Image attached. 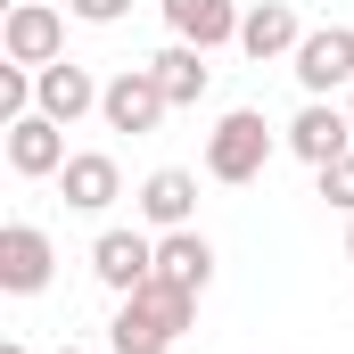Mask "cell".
<instances>
[{"mask_svg": "<svg viewBox=\"0 0 354 354\" xmlns=\"http://www.w3.org/2000/svg\"><path fill=\"white\" fill-rule=\"evenodd\" d=\"M288 75L305 83V99H330V91H354V25H313L288 58Z\"/></svg>", "mask_w": 354, "mask_h": 354, "instance_id": "cell-4", "label": "cell"}, {"mask_svg": "<svg viewBox=\"0 0 354 354\" xmlns=\"http://www.w3.org/2000/svg\"><path fill=\"white\" fill-rule=\"evenodd\" d=\"M58 354H83V346H58Z\"/></svg>", "mask_w": 354, "mask_h": 354, "instance_id": "cell-22", "label": "cell"}, {"mask_svg": "<svg viewBox=\"0 0 354 354\" xmlns=\"http://www.w3.org/2000/svg\"><path fill=\"white\" fill-rule=\"evenodd\" d=\"M149 66H157V83H165V99H174V107H198V99H206V83H214V66H206V50H198V41L157 50Z\"/></svg>", "mask_w": 354, "mask_h": 354, "instance_id": "cell-16", "label": "cell"}, {"mask_svg": "<svg viewBox=\"0 0 354 354\" xmlns=\"http://www.w3.org/2000/svg\"><path fill=\"white\" fill-rule=\"evenodd\" d=\"M0 50H8V66H50V58H66V17L50 0H8Z\"/></svg>", "mask_w": 354, "mask_h": 354, "instance_id": "cell-5", "label": "cell"}, {"mask_svg": "<svg viewBox=\"0 0 354 354\" xmlns=\"http://www.w3.org/2000/svg\"><path fill=\"white\" fill-rule=\"evenodd\" d=\"M99 75L91 66H75V58H50V66H33V107L41 115H58V124H83L91 107H99Z\"/></svg>", "mask_w": 354, "mask_h": 354, "instance_id": "cell-10", "label": "cell"}, {"mask_svg": "<svg viewBox=\"0 0 354 354\" xmlns=\"http://www.w3.org/2000/svg\"><path fill=\"white\" fill-rule=\"evenodd\" d=\"M189 313H198L189 288H174V280H140L132 297H115L107 346H115V354H165L181 330H189Z\"/></svg>", "mask_w": 354, "mask_h": 354, "instance_id": "cell-1", "label": "cell"}, {"mask_svg": "<svg viewBox=\"0 0 354 354\" xmlns=\"http://www.w3.org/2000/svg\"><path fill=\"white\" fill-rule=\"evenodd\" d=\"M297 41H305V25H297V8L288 0H256L248 17H239V50L272 66V58H297Z\"/></svg>", "mask_w": 354, "mask_h": 354, "instance_id": "cell-13", "label": "cell"}, {"mask_svg": "<svg viewBox=\"0 0 354 354\" xmlns=\"http://www.w3.org/2000/svg\"><path fill=\"white\" fill-rule=\"evenodd\" d=\"M50 264H58V248H50L41 223H0V288L8 297H41Z\"/></svg>", "mask_w": 354, "mask_h": 354, "instance_id": "cell-7", "label": "cell"}, {"mask_svg": "<svg viewBox=\"0 0 354 354\" xmlns=\"http://www.w3.org/2000/svg\"><path fill=\"white\" fill-rule=\"evenodd\" d=\"M280 140H288V157H305V165L322 174V165H338V157L354 149V115H346V107H330V99H305L297 124H288Z\"/></svg>", "mask_w": 354, "mask_h": 354, "instance_id": "cell-6", "label": "cell"}, {"mask_svg": "<svg viewBox=\"0 0 354 354\" xmlns=\"http://www.w3.org/2000/svg\"><path fill=\"white\" fill-rule=\"evenodd\" d=\"M0 149H8V174H25V181L66 174V124H58V115H41V107H33V115H17Z\"/></svg>", "mask_w": 354, "mask_h": 354, "instance_id": "cell-9", "label": "cell"}, {"mask_svg": "<svg viewBox=\"0 0 354 354\" xmlns=\"http://www.w3.org/2000/svg\"><path fill=\"white\" fill-rule=\"evenodd\" d=\"M140 223H157V231H189V214H198V174H181V165H157V174L140 181Z\"/></svg>", "mask_w": 354, "mask_h": 354, "instance_id": "cell-14", "label": "cell"}, {"mask_svg": "<svg viewBox=\"0 0 354 354\" xmlns=\"http://www.w3.org/2000/svg\"><path fill=\"white\" fill-rule=\"evenodd\" d=\"M58 189H66V206H75V214H107V206L124 198V174H115V157H107V149H75V157H66V174H58Z\"/></svg>", "mask_w": 354, "mask_h": 354, "instance_id": "cell-11", "label": "cell"}, {"mask_svg": "<svg viewBox=\"0 0 354 354\" xmlns=\"http://www.w3.org/2000/svg\"><path fill=\"white\" fill-rule=\"evenodd\" d=\"M99 115H107V132H157L165 115H174V99H165V83H157V66H124V75H107V91H99Z\"/></svg>", "mask_w": 354, "mask_h": 354, "instance_id": "cell-3", "label": "cell"}, {"mask_svg": "<svg viewBox=\"0 0 354 354\" xmlns=\"http://www.w3.org/2000/svg\"><path fill=\"white\" fill-rule=\"evenodd\" d=\"M0 354H33V346H25V338H8V346H0Z\"/></svg>", "mask_w": 354, "mask_h": 354, "instance_id": "cell-20", "label": "cell"}, {"mask_svg": "<svg viewBox=\"0 0 354 354\" xmlns=\"http://www.w3.org/2000/svg\"><path fill=\"white\" fill-rule=\"evenodd\" d=\"M91 272H99V288L132 297L140 280H157V239L149 231H99L91 239Z\"/></svg>", "mask_w": 354, "mask_h": 354, "instance_id": "cell-8", "label": "cell"}, {"mask_svg": "<svg viewBox=\"0 0 354 354\" xmlns=\"http://www.w3.org/2000/svg\"><path fill=\"white\" fill-rule=\"evenodd\" d=\"M264 165H272V124L256 115V107H231V115L206 132V174L239 189V181H256V174H264Z\"/></svg>", "mask_w": 354, "mask_h": 354, "instance_id": "cell-2", "label": "cell"}, {"mask_svg": "<svg viewBox=\"0 0 354 354\" xmlns=\"http://www.w3.org/2000/svg\"><path fill=\"white\" fill-rule=\"evenodd\" d=\"M157 280L206 297V280H214V248H206V231H165V239H157Z\"/></svg>", "mask_w": 354, "mask_h": 354, "instance_id": "cell-15", "label": "cell"}, {"mask_svg": "<svg viewBox=\"0 0 354 354\" xmlns=\"http://www.w3.org/2000/svg\"><path fill=\"white\" fill-rule=\"evenodd\" d=\"M346 115H354V91H346Z\"/></svg>", "mask_w": 354, "mask_h": 354, "instance_id": "cell-23", "label": "cell"}, {"mask_svg": "<svg viewBox=\"0 0 354 354\" xmlns=\"http://www.w3.org/2000/svg\"><path fill=\"white\" fill-rule=\"evenodd\" d=\"M33 115V66H0V124Z\"/></svg>", "mask_w": 354, "mask_h": 354, "instance_id": "cell-17", "label": "cell"}, {"mask_svg": "<svg viewBox=\"0 0 354 354\" xmlns=\"http://www.w3.org/2000/svg\"><path fill=\"white\" fill-rule=\"evenodd\" d=\"M66 8H75V17H83V25H115V17H124V8H132V0H66Z\"/></svg>", "mask_w": 354, "mask_h": 354, "instance_id": "cell-19", "label": "cell"}, {"mask_svg": "<svg viewBox=\"0 0 354 354\" xmlns=\"http://www.w3.org/2000/svg\"><path fill=\"white\" fill-rule=\"evenodd\" d=\"M322 198H330L338 214H354V149L338 157V165H322Z\"/></svg>", "mask_w": 354, "mask_h": 354, "instance_id": "cell-18", "label": "cell"}, {"mask_svg": "<svg viewBox=\"0 0 354 354\" xmlns=\"http://www.w3.org/2000/svg\"><path fill=\"white\" fill-rule=\"evenodd\" d=\"M165 8V25H174V41H198V50H223V41H239V0H157Z\"/></svg>", "mask_w": 354, "mask_h": 354, "instance_id": "cell-12", "label": "cell"}, {"mask_svg": "<svg viewBox=\"0 0 354 354\" xmlns=\"http://www.w3.org/2000/svg\"><path fill=\"white\" fill-rule=\"evenodd\" d=\"M346 264H354V214H346Z\"/></svg>", "mask_w": 354, "mask_h": 354, "instance_id": "cell-21", "label": "cell"}]
</instances>
